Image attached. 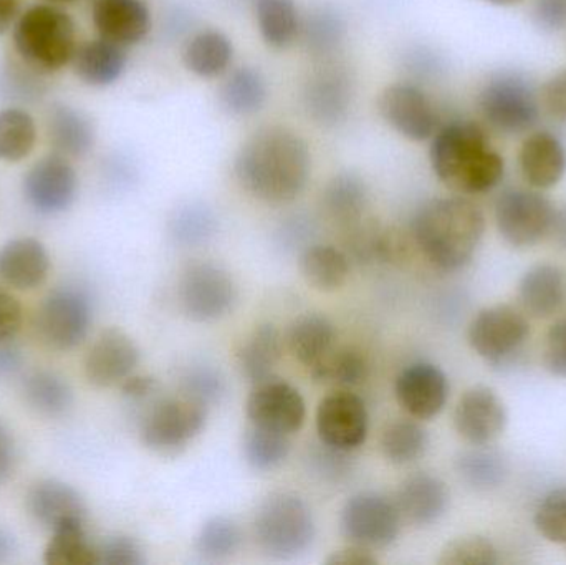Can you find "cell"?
I'll list each match as a JSON object with an SVG mask.
<instances>
[{
  "mask_svg": "<svg viewBox=\"0 0 566 565\" xmlns=\"http://www.w3.org/2000/svg\"><path fill=\"white\" fill-rule=\"evenodd\" d=\"M239 185L268 205H286L298 198L308 182L312 156L298 133L283 126L259 129L235 158Z\"/></svg>",
  "mask_w": 566,
  "mask_h": 565,
  "instance_id": "cell-1",
  "label": "cell"
},
{
  "mask_svg": "<svg viewBox=\"0 0 566 565\" xmlns=\"http://www.w3.org/2000/svg\"><path fill=\"white\" fill-rule=\"evenodd\" d=\"M485 232V216L475 202L451 196L422 205L411 234L424 258L441 271H459L474 258Z\"/></svg>",
  "mask_w": 566,
  "mask_h": 565,
  "instance_id": "cell-2",
  "label": "cell"
},
{
  "mask_svg": "<svg viewBox=\"0 0 566 565\" xmlns=\"http://www.w3.org/2000/svg\"><path fill=\"white\" fill-rule=\"evenodd\" d=\"M431 165L439 181L461 195H485L504 178V158L492 148L481 126L454 122L438 129Z\"/></svg>",
  "mask_w": 566,
  "mask_h": 565,
  "instance_id": "cell-3",
  "label": "cell"
},
{
  "mask_svg": "<svg viewBox=\"0 0 566 565\" xmlns=\"http://www.w3.org/2000/svg\"><path fill=\"white\" fill-rule=\"evenodd\" d=\"M13 43L30 69L40 73L59 72L75 55V22L53 3L30 7L17 20Z\"/></svg>",
  "mask_w": 566,
  "mask_h": 565,
  "instance_id": "cell-4",
  "label": "cell"
},
{
  "mask_svg": "<svg viewBox=\"0 0 566 565\" xmlns=\"http://www.w3.org/2000/svg\"><path fill=\"white\" fill-rule=\"evenodd\" d=\"M254 534L259 547L275 559H292L312 546L315 520L308 504L292 493H275L258 510Z\"/></svg>",
  "mask_w": 566,
  "mask_h": 565,
  "instance_id": "cell-5",
  "label": "cell"
},
{
  "mask_svg": "<svg viewBox=\"0 0 566 565\" xmlns=\"http://www.w3.org/2000/svg\"><path fill=\"white\" fill-rule=\"evenodd\" d=\"M208 407L191 398H161L146 411L142 441L159 454H178L205 430Z\"/></svg>",
  "mask_w": 566,
  "mask_h": 565,
  "instance_id": "cell-6",
  "label": "cell"
},
{
  "mask_svg": "<svg viewBox=\"0 0 566 565\" xmlns=\"http://www.w3.org/2000/svg\"><path fill=\"white\" fill-rule=\"evenodd\" d=\"M482 118L505 135H521L534 128L541 113L531 83L517 73H499L479 95Z\"/></svg>",
  "mask_w": 566,
  "mask_h": 565,
  "instance_id": "cell-7",
  "label": "cell"
},
{
  "mask_svg": "<svg viewBox=\"0 0 566 565\" xmlns=\"http://www.w3.org/2000/svg\"><path fill=\"white\" fill-rule=\"evenodd\" d=\"M93 322L92 302L85 292L75 287H60L50 292L39 311L35 328L46 347L66 352L78 347Z\"/></svg>",
  "mask_w": 566,
  "mask_h": 565,
  "instance_id": "cell-8",
  "label": "cell"
},
{
  "mask_svg": "<svg viewBox=\"0 0 566 565\" xmlns=\"http://www.w3.org/2000/svg\"><path fill=\"white\" fill-rule=\"evenodd\" d=\"M531 337V324L518 308L492 305L472 318L468 338L472 350L488 364H511Z\"/></svg>",
  "mask_w": 566,
  "mask_h": 565,
  "instance_id": "cell-9",
  "label": "cell"
},
{
  "mask_svg": "<svg viewBox=\"0 0 566 565\" xmlns=\"http://www.w3.org/2000/svg\"><path fill=\"white\" fill-rule=\"evenodd\" d=\"M555 209L542 192L509 189L495 202L499 234L512 248H532L551 232Z\"/></svg>",
  "mask_w": 566,
  "mask_h": 565,
  "instance_id": "cell-10",
  "label": "cell"
},
{
  "mask_svg": "<svg viewBox=\"0 0 566 565\" xmlns=\"http://www.w3.org/2000/svg\"><path fill=\"white\" fill-rule=\"evenodd\" d=\"M339 530L349 544L381 550L398 540L401 513L396 503L382 494L358 493L343 506Z\"/></svg>",
  "mask_w": 566,
  "mask_h": 565,
  "instance_id": "cell-11",
  "label": "cell"
},
{
  "mask_svg": "<svg viewBox=\"0 0 566 565\" xmlns=\"http://www.w3.org/2000/svg\"><path fill=\"white\" fill-rule=\"evenodd\" d=\"M238 301L234 279L212 262L189 265L179 282L182 312L196 322H214L226 317Z\"/></svg>",
  "mask_w": 566,
  "mask_h": 565,
  "instance_id": "cell-12",
  "label": "cell"
},
{
  "mask_svg": "<svg viewBox=\"0 0 566 565\" xmlns=\"http://www.w3.org/2000/svg\"><path fill=\"white\" fill-rule=\"evenodd\" d=\"M368 427V410L358 395L338 390L319 401L316 431L325 447L352 453L365 443Z\"/></svg>",
  "mask_w": 566,
  "mask_h": 565,
  "instance_id": "cell-13",
  "label": "cell"
},
{
  "mask_svg": "<svg viewBox=\"0 0 566 565\" xmlns=\"http://www.w3.org/2000/svg\"><path fill=\"white\" fill-rule=\"evenodd\" d=\"M245 410L254 427L279 431L289 437L303 427L306 418V405L300 391L275 377L254 385Z\"/></svg>",
  "mask_w": 566,
  "mask_h": 565,
  "instance_id": "cell-14",
  "label": "cell"
},
{
  "mask_svg": "<svg viewBox=\"0 0 566 565\" xmlns=\"http://www.w3.org/2000/svg\"><path fill=\"white\" fill-rule=\"evenodd\" d=\"M378 109L392 129L411 142H426L438 132V113L431 100L411 83L386 86L379 96Z\"/></svg>",
  "mask_w": 566,
  "mask_h": 565,
  "instance_id": "cell-15",
  "label": "cell"
},
{
  "mask_svg": "<svg viewBox=\"0 0 566 565\" xmlns=\"http://www.w3.org/2000/svg\"><path fill=\"white\" fill-rule=\"evenodd\" d=\"M509 415L497 391L478 385L459 398L454 410V427L459 437L472 447H489L504 435Z\"/></svg>",
  "mask_w": 566,
  "mask_h": 565,
  "instance_id": "cell-16",
  "label": "cell"
},
{
  "mask_svg": "<svg viewBox=\"0 0 566 565\" xmlns=\"http://www.w3.org/2000/svg\"><path fill=\"white\" fill-rule=\"evenodd\" d=\"M75 169L60 153L45 156L30 168L23 179L27 201L40 215H59L75 201Z\"/></svg>",
  "mask_w": 566,
  "mask_h": 565,
  "instance_id": "cell-17",
  "label": "cell"
},
{
  "mask_svg": "<svg viewBox=\"0 0 566 565\" xmlns=\"http://www.w3.org/2000/svg\"><path fill=\"white\" fill-rule=\"evenodd\" d=\"M396 400L415 420H431L444 410L449 380L444 370L429 362H415L396 378Z\"/></svg>",
  "mask_w": 566,
  "mask_h": 565,
  "instance_id": "cell-18",
  "label": "cell"
},
{
  "mask_svg": "<svg viewBox=\"0 0 566 565\" xmlns=\"http://www.w3.org/2000/svg\"><path fill=\"white\" fill-rule=\"evenodd\" d=\"M139 350L135 341L118 328L102 332L85 357V377L93 387L122 385L135 370Z\"/></svg>",
  "mask_w": 566,
  "mask_h": 565,
  "instance_id": "cell-19",
  "label": "cell"
},
{
  "mask_svg": "<svg viewBox=\"0 0 566 565\" xmlns=\"http://www.w3.org/2000/svg\"><path fill=\"white\" fill-rule=\"evenodd\" d=\"M27 510L36 524L52 533L62 524L86 521V504L82 494L60 480H42L30 488Z\"/></svg>",
  "mask_w": 566,
  "mask_h": 565,
  "instance_id": "cell-20",
  "label": "cell"
},
{
  "mask_svg": "<svg viewBox=\"0 0 566 565\" xmlns=\"http://www.w3.org/2000/svg\"><path fill=\"white\" fill-rule=\"evenodd\" d=\"M93 23L102 39L125 46L148 35L151 15L142 0H95Z\"/></svg>",
  "mask_w": 566,
  "mask_h": 565,
  "instance_id": "cell-21",
  "label": "cell"
},
{
  "mask_svg": "<svg viewBox=\"0 0 566 565\" xmlns=\"http://www.w3.org/2000/svg\"><path fill=\"white\" fill-rule=\"evenodd\" d=\"M50 258L35 238H17L0 248V281L19 291H32L46 281Z\"/></svg>",
  "mask_w": 566,
  "mask_h": 565,
  "instance_id": "cell-22",
  "label": "cell"
},
{
  "mask_svg": "<svg viewBox=\"0 0 566 565\" xmlns=\"http://www.w3.org/2000/svg\"><path fill=\"white\" fill-rule=\"evenodd\" d=\"M449 500L451 496L444 481L434 474L418 473L399 486L396 506L406 521L424 527L438 523L444 516Z\"/></svg>",
  "mask_w": 566,
  "mask_h": 565,
  "instance_id": "cell-23",
  "label": "cell"
},
{
  "mask_svg": "<svg viewBox=\"0 0 566 565\" xmlns=\"http://www.w3.org/2000/svg\"><path fill=\"white\" fill-rule=\"evenodd\" d=\"M518 166L522 176L532 188H554L565 176V146L552 133H532L518 153Z\"/></svg>",
  "mask_w": 566,
  "mask_h": 565,
  "instance_id": "cell-24",
  "label": "cell"
},
{
  "mask_svg": "<svg viewBox=\"0 0 566 565\" xmlns=\"http://www.w3.org/2000/svg\"><path fill=\"white\" fill-rule=\"evenodd\" d=\"M352 80L338 66H325L306 85V109L316 122L336 125L352 105Z\"/></svg>",
  "mask_w": 566,
  "mask_h": 565,
  "instance_id": "cell-25",
  "label": "cell"
},
{
  "mask_svg": "<svg viewBox=\"0 0 566 565\" xmlns=\"http://www.w3.org/2000/svg\"><path fill=\"white\" fill-rule=\"evenodd\" d=\"M518 299L524 311L534 317H551L566 302L565 269L555 264H537L528 269L518 284Z\"/></svg>",
  "mask_w": 566,
  "mask_h": 565,
  "instance_id": "cell-26",
  "label": "cell"
},
{
  "mask_svg": "<svg viewBox=\"0 0 566 565\" xmlns=\"http://www.w3.org/2000/svg\"><path fill=\"white\" fill-rule=\"evenodd\" d=\"M76 76L86 85L106 86L125 72L126 53L118 43L102 39L76 46L72 59Z\"/></svg>",
  "mask_w": 566,
  "mask_h": 565,
  "instance_id": "cell-27",
  "label": "cell"
},
{
  "mask_svg": "<svg viewBox=\"0 0 566 565\" xmlns=\"http://www.w3.org/2000/svg\"><path fill=\"white\" fill-rule=\"evenodd\" d=\"M335 325L322 314H305L290 325L286 344L290 354L305 367L313 368L333 350Z\"/></svg>",
  "mask_w": 566,
  "mask_h": 565,
  "instance_id": "cell-28",
  "label": "cell"
},
{
  "mask_svg": "<svg viewBox=\"0 0 566 565\" xmlns=\"http://www.w3.org/2000/svg\"><path fill=\"white\" fill-rule=\"evenodd\" d=\"M282 350V335L277 327L272 324L259 325L239 350L238 364L242 375L254 385L272 377V372L281 362Z\"/></svg>",
  "mask_w": 566,
  "mask_h": 565,
  "instance_id": "cell-29",
  "label": "cell"
},
{
  "mask_svg": "<svg viewBox=\"0 0 566 565\" xmlns=\"http://www.w3.org/2000/svg\"><path fill=\"white\" fill-rule=\"evenodd\" d=\"M368 188L359 176L342 172L335 176L323 192V208L339 228H352L365 219Z\"/></svg>",
  "mask_w": 566,
  "mask_h": 565,
  "instance_id": "cell-30",
  "label": "cell"
},
{
  "mask_svg": "<svg viewBox=\"0 0 566 565\" xmlns=\"http://www.w3.org/2000/svg\"><path fill=\"white\" fill-rule=\"evenodd\" d=\"M50 142L63 156H83L95 145V128L88 116L72 106H53L49 119Z\"/></svg>",
  "mask_w": 566,
  "mask_h": 565,
  "instance_id": "cell-31",
  "label": "cell"
},
{
  "mask_svg": "<svg viewBox=\"0 0 566 565\" xmlns=\"http://www.w3.org/2000/svg\"><path fill=\"white\" fill-rule=\"evenodd\" d=\"M300 271L312 287L335 292L349 278V259L335 245H310L300 258Z\"/></svg>",
  "mask_w": 566,
  "mask_h": 565,
  "instance_id": "cell-32",
  "label": "cell"
},
{
  "mask_svg": "<svg viewBox=\"0 0 566 565\" xmlns=\"http://www.w3.org/2000/svg\"><path fill=\"white\" fill-rule=\"evenodd\" d=\"M234 46L228 35L218 30H205L189 40L182 59L186 69L202 79L222 75L231 65Z\"/></svg>",
  "mask_w": 566,
  "mask_h": 565,
  "instance_id": "cell-33",
  "label": "cell"
},
{
  "mask_svg": "<svg viewBox=\"0 0 566 565\" xmlns=\"http://www.w3.org/2000/svg\"><path fill=\"white\" fill-rule=\"evenodd\" d=\"M455 471L465 486L479 493L499 490L509 477V463L499 451L475 447L455 460Z\"/></svg>",
  "mask_w": 566,
  "mask_h": 565,
  "instance_id": "cell-34",
  "label": "cell"
},
{
  "mask_svg": "<svg viewBox=\"0 0 566 565\" xmlns=\"http://www.w3.org/2000/svg\"><path fill=\"white\" fill-rule=\"evenodd\" d=\"M312 377L318 384L349 390L365 384L369 377V362L358 348H333L312 368Z\"/></svg>",
  "mask_w": 566,
  "mask_h": 565,
  "instance_id": "cell-35",
  "label": "cell"
},
{
  "mask_svg": "<svg viewBox=\"0 0 566 565\" xmlns=\"http://www.w3.org/2000/svg\"><path fill=\"white\" fill-rule=\"evenodd\" d=\"M46 565H98L96 546L86 536L85 523L72 521L52 531L43 551Z\"/></svg>",
  "mask_w": 566,
  "mask_h": 565,
  "instance_id": "cell-36",
  "label": "cell"
},
{
  "mask_svg": "<svg viewBox=\"0 0 566 565\" xmlns=\"http://www.w3.org/2000/svg\"><path fill=\"white\" fill-rule=\"evenodd\" d=\"M23 397L32 410L45 417H62L73 404L69 381L49 370L33 372L25 378Z\"/></svg>",
  "mask_w": 566,
  "mask_h": 565,
  "instance_id": "cell-37",
  "label": "cell"
},
{
  "mask_svg": "<svg viewBox=\"0 0 566 565\" xmlns=\"http://www.w3.org/2000/svg\"><path fill=\"white\" fill-rule=\"evenodd\" d=\"M259 30L272 49H289L300 32L298 9L293 0H258Z\"/></svg>",
  "mask_w": 566,
  "mask_h": 565,
  "instance_id": "cell-38",
  "label": "cell"
},
{
  "mask_svg": "<svg viewBox=\"0 0 566 565\" xmlns=\"http://www.w3.org/2000/svg\"><path fill=\"white\" fill-rule=\"evenodd\" d=\"M429 447L426 428L416 420H398L382 431L381 451L396 467H408L424 457Z\"/></svg>",
  "mask_w": 566,
  "mask_h": 565,
  "instance_id": "cell-39",
  "label": "cell"
},
{
  "mask_svg": "<svg viewBox=\"0 0 566 565\" xmlns=\"http://www.w3.org/2000/svg\"><path fill=\"white\" fill-rule=\"evenodd\" d=\"M222 103L234 115H252L264 106L268 85L261 72L242 66L226 80L221 92Z\"/></svg>",
  "mask_w": 566,
  "mask_h": 565,
  "instance_id": "cell-40",
  "label": "cell"
},
{
  "mask_svg": "<svg viewBox=\"0 0 566 565\" xmlns=\"http://www.w3.org/2000/svg\"><path fill=\"white\" fill-rule=\"evenodd\" d=\"M36 126L29 113L19 108L0 112V159L17 163L35 148Z\"/></svg>",
  "mask_w": 566,
  "mask_h": 565,
  "instance_id": "cell-41",
  "label": "cell"
},
{
  "mask_svg": "<svg viewBox=\"0 0 566 565\" xmlns=\"http://www.w3.org/2000/svg\"><path fill=\"white\" fill-rule=\"evenodd\" d=\"M290 453L289 435L251 425L244 440V454L254 470L269 471L281 467Z\"/></svg>",
  "mask_w": 566,
  "mask_h": 565,
  "instance_id": "cell-42",
  "label": "cell"
},
{
  "mask_svg": "<svg viewBox=\"0 0 566 565\" xmlns=\"http://www.w3.org/2000/svg\"><path fill=\"white\" fill-rule=\"evenodd\" d=\"M242 543L241 530L234 521L226 516H216L206 521L196 540L199 556L209 561L228 559L238 553Z\"/></svg>",
  "mask_w": 566,
  "mask_h": 565,
  "instance_id": "cell-43",
  "label": "cell"
},
{
  "mask_svg": "<svg viewBox=\"0 0 566 565\" xmlns=\"http://www.w3.org/2000/svg\"><path fill=\"white\" fill-rule=\"evenodd\" d=\"M214 215L211 209L202 205H191L179 209L171 221L172 239L185 248L202 244L214 234Z\"/></svg>",
  "mask_w": 566,
  "mask_h": 565,
  "instance_id": "cell-44",
  "label": "cell"
},
{
  "mask_svg": "<svg viewBox=\"0 0 566 565\" xmlns=\"http://www.w3.org/2000/svg\"><path fill=\"white\" fill-rule=\"evenodd\" d=\"M501 563L497 547L482 536H464L451 541L441 551L438 564L441 565H495Z\"/></svg>",
  "mask_w": 566,
  "mask_h": 565,
  "instance_id": "cell-45",
  "label": "cell"
},
{
  "mask_svg": "<svg viewBox=\"0 0 566 565\" xmlns=\"http://www.w3.org/2000/svg\"><path fill=\"white\" fill-rule=\"evenodd\" d=\"M537 533L548 543L566 544V488L548 491L534 514Z\"/></svg>",
  "mask_w": 566,
  "mask_h": 565,
  "instance_id": "cell-46",
  "label": "cell"
},
{
  "mask_svg": "<svg viewBox=\"0 0 566 565\" xmlns=\"http://www.w3.org/2000/svg\"><path fill=\"white\" fill-rule=\"evenodd\" d=\"M342 17L329 9H319L308 17L305 25V42L315 55H328L342 42Z\"/></svg>",
  "mask_w": 566,
  "mask_h": 565,
  "instance_id": "cell-47",
  "label": "cell"
},
{
  "mask_svg": "<svg viewBox=\"0 0 566 565\" xmlns=\"http://www.w3.org/2000/svg\"><path fill=\"white\" fill-rule=\"evenodd\" d=\"M182 391L185 397L209 408L218 404L224 395V380L214 368L199 365V367L189 368L188 374L182 378Z\"/></svg>",
  "mask_w": 566,
  "mask_h": 565,
  "instance_id": "cell-48",
  "label": "cell"
},
{
  "mask_svg": "<svg viewBox=\"0 0 566 565\" xmlns=\"http://www.w3.org/2000/svg\"><path fill=\"white\" fill-rule=\"evenodd\" d=\"M98 565H145V551L133 537L115 536L96 547Z\"/></svg>",
  "mask_w": 566,
  "mask_h": 565,
  "instance_id": "cell-49",
  "label": "cell"
},
{
  "mask_svg": "<svg viewBox=\"0 0 566 565\" xmlns=\"http://www.w3.org/2000/svg\"><path fill=\"white\" fill-rule=\"evenodd\" d=\"M542 360L554 377L566 378V318L555 322L545 335Z\"/></svg>",
  "mask_w": 566,
  "mask_h": 565,
  "instance_id": "cell-50",
  "label": "cell"
},
{
  "mask_svg": "<svg viewBox=\"0 0 566 565\" xmlns=\"http://www.w3.org/2000/svg\"><path fill=\"white\" fill-rule=\"evenodd\" d=\"M532 19L544 32H558L565 29L566 0H535Z\"/></svg>",
  "mask_w": 566,
  "mask_h": 565,
  "instance_id": "cell-51",
  "label": "cell"
},
{
  "mask_svg": "<svg viewBox=\"0 0 566 565\" xmlns=\"http://www.w3.org/2000/svg\"><path fill=\"white\" fill-rule=\"evenodd\" d=\"M22 307L19 301L6 289L0 287V344L13 341L22 327Z\"/></svg>",
  "mask_w": 566,
  "mask_h": 565,
  "instance_id": "cell-52",
  "label": "cell"
},
{
  "mask_svg": "<svg viewBox=\"0 0 566 565\" xmlns=\"http://www.w3.org/2000/svg\"><path fill=\"white\" fill-rule=\"evenodd\" d=\"M542 102L545 108L555 118H566V69L555 73L544 88H542Z\"/></svg>",
  "mask_w": 566,
  "mask_h": 565,
  "instance_id": "cell-53",
  "label": "cell"
},
{
  "mask_svg": "<svg viewBox=\"0 0 566 565\" xmlns=\"http://www.w3.org/2000/svg\"><path fill=\"white\" fill-rule=\"evenodd\" d=\"M329 565H373L378 564V557L373 554L368 547L352 544L345 550L335 551L332 556L326 559Z\"/></svg>",
  "mask_w": 566,
  "mask_h": 565,
  "instance_id": "cell-54",
  "label": "cell"
},
{
  "mask_svg": "<svg viewBox=\"0 0 566 565\" xmlns=\"http://www.w3.org/2000/svg\"><path fill=\"white\" fill-rule=\"evenodd\" d=\"M17 448L9 428L0 421V486L9 480L15 464Z\"/></svg>",
  "mask_w": 566,
  "mask_h": 565,
  "instance_id": "cell-55",
  "label": "cell"
},
{
  "mask_svg": "<svg viewBox=\"0 0 566 565\" xmlns=\"http://www.w3.org/2000/svg\"><path fill=\"white\" fill-rule=\"evenodd\" d=\"M156 388H158V381L148 375H138V377L129 375L122 384L123 395L132 401L146 400L155 394Z\"/></svg>",
  "mask_w": 566,
  "mask_h": 565,
  "instance_id": "cell-56",
  "label": "cell"
},
{
  "mask_svg": "<svg viewBox=\"0 0 566 565\" xmlns=\"http://www.w3.org/2000/svg\"><path fill=\"white\" fill-rule=\"evenodd\" d=\"M23 365V355L19 345L12 341L2 342L0 344V380L15 377Z\"/></svg>",
  "mask_w": 566,
  "mask_h": 565,
  "instance_id": "cell-57",
  "label": "cell"
},
{
  "mask_svg": "<svg viewBox=\"0 0 566 565\" xmlns=\"http://www.w3.org/2000/svg\"><path fill=\"white\" fill-rule=\"evenodd\" d=\"M19 15V0H0V35L7 32Z\"/></svg>",
  "mask_w": 566,
  "mask_h": 565,
  "instance_id": "cell-58",
  "label": "cell"
},
{
  "mask_svg": "<svg viewBox=\"0 0 566 565\" xmlns=\"http://www.w3.org/2000/svg\"><path fill=\"white\" fill-rule=\"evenodd\" d=\"M15 540L9 531L0 527V564L7 563L15 553Z\"/></svg>",
  "mask_w": 566,
  "mask_h": 565,
  "instance_id": "cell-59",
  "label": "cell"
},
{
  "mask_svg": "<svg viewBox=\"0 0 566 565\" xmlns=\"http://www.w3.org/2000/svg\"><path fill=\"white\" fill-rule=\"evenodd\" d=\"M551 232H554V238L557 239L558 244L566 248V208L564 211H555Z\"/></svg>",
  "mask_w": 566,
  "mask_h": 565,
  "instance_id": "cell-60",
  "label": "cell"
},
{
  "mask_svg": "<svg viewBox=\"0 0 566 565\" xmlns=\"http://www.w3.org/2000/svg\"><path fill=\"white\" fill-rule=\"evenodd\" d=\"M488 2H491L492 6L511 7L515 6V3H521L522 0H488Z\"/></svg>",
  "mask_w": 566,
  "mask_h": 565,
  "instance_id": "cell-61",
  "label": "cell"
},
{
  "mask_svg": "<svg viewBox=\"0 0 566 565\" xmlns=\"http://www.w3.org/2000/svg\"><path fill=\"white\" fill-rule=\"evenodd\" d=\"M46 2H52L53 6H55V3H73L76 2V0H46Z\"/></svg>",
  "mask_w": 566,
  "mask_h": 565,
  "instance_id": "cell-62",
  "label": "cell"
}]
</instances>
